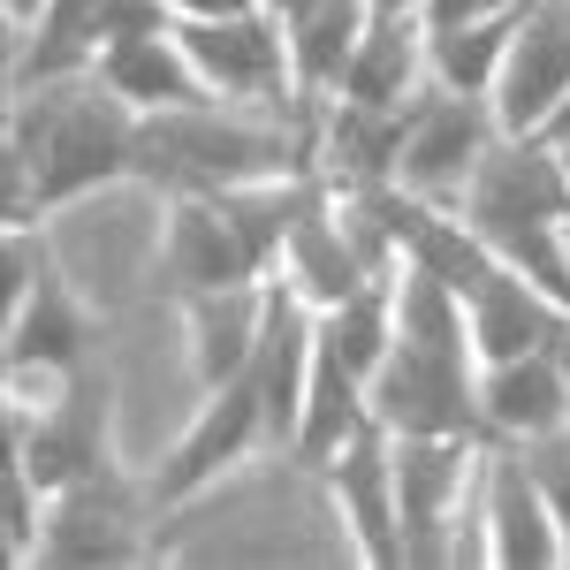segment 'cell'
I'll return each instance as SVG.
<instances>
[{
	"label": "cell",
	"instance_id": "cell-1",
	"mask_svg": "<svg viewBox=\"0 0 570 570\" xmlns=\"http://www.w3.org/2000/svg\"><path fill=\"white\" fill-rule=\"evenodd\" d=\"M145 115L91 69L8 91V228L46 220L107 183H137Z\"/></svg>",
	"mask_w": 570,
	"mask_h": 570
},
{
	"label": "cell",
	"instance_id": "cell-2",
	"mask_svg": "<svg viewBox=\"0 0 570 570\" xmlns=\"http://www.w3.org/2000/svg\"><path fill=\"white\" fill-rule=\"evenodd\" d=\"M312 168V115L282 122V115H252L236 99H206V107H176V115H145V153H137V183L176 198V190H228V183H266Z\"/></svg>",
	"mask_w": 570,
	"mask_h": 570
},
{
	"label": "cell",
	"instance_id": "cell-3",
	"mask_svg": "<svg viewBox=\"0 0 570 570\" xmlns=\"http://www.w3.org/2000/svg\"><path fill=\"white\" fill-rule=\"evenodd\" d=\"M99 320L77 297V282L61 274V259L39 244V220L8 228V320H0V365L8 389H61L69 373L91 365Z\"/></svg>",
	"mask_w": 570,
	"mask_h": 570
},
{
	"label": "cell",
	"instance_id": "cell-4",
	"mask_svg": "<svg viewBox=\"0 0 570 570\" xmlns=\"http://www.w3.org/2000/svg\"><path fill=\"white\" fill-rule=\"evenodd\" d=\"M373 419L389 434H487V403H480V351L472 343H419L395 335V351L373 373Z\"/></svg>",
	"mask_w": 570,
	"mask_h": 570
},
{
	"label": "cell",
	"instance_id": "cell-5",
	"mask_svg": "<svg viewBox=\"0 0 570 570\" xmlns=\"http://www.w3.org/2000/svg\"><path fill=\"white\" fill-rule=\"evenodd\" d=\"M8 456H16L46 494L107 472V464H115V441H107V381L85 365V373H69L61 389H46L39 403L23 389H8Z\"/></svg>",
	"mask_w": 570,
	"mask_h": 570
},
{
	"label": "cell",
	"instance_id": "cell-6",
	"mask_svg": "<svg viewBox=\"0 0 570 570\" xmlns=\"http://www.w3.org/2000/svg\"><path fill=\"white\" fill-rule=\"evenodd\" d=\"M176 39L198 61V77L214 85V99L266 107V115H289L297 107V53H289V31H282L274 8L252 0V8H228V16H183Z\"/></svg>",
	"mask_w": 570,
	"mask_h": 570
},
{
	"label": "cell",
	"instance_id": "cell-7",
	"mask_svg": "<svg viewBox=\"0 0 570 570\" xmlns=\"http://www.w3.org/2000/svg\"><path fill=\"white\" fill-rule=\"evenodd\" d=\"M456 214L494 244V259L510 244L540 236V228H563L570 220V153L548 145V137H494V153L480 160V176H472Z\"/></svg>",
	"mask_w": 570,
	"mask_h": 570
},
{
	"label": "cell",
	"instance_id": "cell-8",
	"mask_svg": "<svg viewBox=\"0 0 570 570\" xmlns=\"http://www.w3.org/2000/svg\"><path fill=\"white\" fill-rule=\"evenodd\" d=\"M502 137V115L494 99L480 91H449V85H426L411 91V130H403V168L395 183H411L419 198H441V206H464V190L480 176V160L494 153Z\"/></svg>",
	"mask_w": 570,
	"mask_h": 570
},
{
	"label": "cell",
	"instance_id": "cell-9",
	"mask_svg": "<svg viewBox=\"0 0 570 570\" xmlns=\"http://www.w3.org/2000/svg\"><path fill=\"white\" fill-rule=\"evenodd\" d=\"M153 480L137 487L115 464L91 480L61 487L46 502V532H39V563L61 570H107V563H137L145 556V518H153Z\"/></svg>",
	"mask_w": 570,
	"mask_h": 570
},
{
	"label": "cell",
	"instance_id": "cell-10",
	"mask_svg": "<svg viewBox=\"0 0 570 570\" xmlns=\"http://www.w3.org/2000/svg\"><path fill=\"white\" fill-rule=\"evenodd\" d=\"M487 441L472 434H395V502H403V548L411 563H449V532L464 525L480 487Z\"/></svg>",
	"mask_w": 570,
	"mask_h": 570
},
{
	"label": "cell",
	"instance_id": "cell-11",
	"mask_svg": "<svg viewBox=\"0 0 570 570\" xmlns=\"http://www.w3.org/2000/svg\"><path fill=\"white\" fill-rule=\"evenodd\" d=\"M160 206H168V228H160V282H168L176 297L274 282L266 252L244 236V220L220 206V190H176V198H160Z\"/></svg>",
	"mask_w": 570,
	"mask_h": 570
},
{
	"label": "cell",
	"instance_id": "cell-12",
	"mask_svg": "<svg viewBox=\"0 0 570 570\" xmlns=\"http://www.w3.org/2000/svg\"><path fill=\"white\" fill-rule=\"evenodd\" d=\"M259 441H266V395H259L252 373L206 389L198 419L183 426V441L160 456V472H153V502L176 510V502H190V494H206V487H214L228 464H244Z\"/></svg>",
	"mask_w": 570,
	"mask_h": 570
},
{
	"label": "cell",
	"instance_id": "cell-13",
	"mask_svg": "<svg viewBox=\"0 0 570 570\" xmlns=\"http://www.w3.org/2000/svg\"><path fill=\"white\" fill-rule=\"evenodd\" d=\"M320 480H327L335 510H343V532H351L357 563H373V570L411 563V548H403V502H395V434L381 419L357 426V434L320 464Z\"/></svg>",
	"mask_w": 570,
	"mask_h": 570
},
{
	"label": "cell",
	"instance_id": "cell-14",
	"mask_svg": "<svg viewBox=\"0 0 570 570\" xmlns=\"http://www.w3.org/2000/svg\"><path fill=\"white\" fill-rule=\"evenodd\" d=\"M480 532L494 570H556L563 563V532L548 510V487L532 472V456L518 441H487L480 464Z\"/></svg>",
	"mask_w": 570,
	"mask_h": 570
},
{
	"label": "cell",
	"instance_id": "cell-15",
	"mask_svg": "<svg viewBox=\"0 0 570 570\" xmlns=\"http://www.w3.org/2000/svg\"><path fill=\"white\" fill-rule=\"evenodd\" d=\"M570 99V0H532L518 16L510 61L494 77V115L502 137H540Z\"/></svg>",
	"mask_w": 570,
	"mask_h": 570
},
{
	"label": "cell",
	"instance_id": "cell-16",
	"mask_svg": "<svg viewBox=\"0 0 570 570\" xmlns=\"http://www.w3.org/2000/svg\"><path fill=\"white\" fill-rule=\"evenodd\" d=\"M312 357H320V305H305V297L274 274V282H266V335H259V351H252V381H259V395H266V441H274V449L297 441Z\"/></svg>",
	"mask_w": 570,
	"mask_h": 570
},
{
	"label": "cell",
	"instance_id": "cell-17",
	"mask_svg": "<svg viewBox=\"0 0 570 570\" xmlns=\"http://www.w3.org/2000/svg\"><path fill=\"white\" fill-rule=\"evenodd\" d=\"M464 312H472V351H480V365L525 357V351H570V305L548 297V289H540L532 274H518L510 259H494L480 282H472Z\"/></svg>",
	"mask_w": 570,
	"mask_h": 570
},
{
	"label": "cell",
	"instance_id": "cell-18",
	"mask_svg": "<svg viewBox=\"0 0 570 570\" xmlns=\"http://www.w3.org/2000/svg\"><path fill=\"white\" fill-rule=\"evenodd\" d=\"M305 305H343L351 289H365L373 282V259L357 252V236H351V214H343V190L320 176L312 183V198H305V214H297V228H289V252H282V266H274Z\"/></svg>",
	"mask_w": 570,
	"mask_h": 570
},
{
	"label": "cell",
	"instance_id": "cell-19",
	"mask_svg": "<svg viewBox=\"0 0 570 570\" xmlns=\"http://www.w3.org/2000/svg\"><path fill=\"white\" fill-rule=\"evenodd\" d=\"M403 130H411V99L403 107H365V99H320L312 115V168L335 183V190H357V183H395L403 168Z\"/></svg>",
	"mask_w": 570,
	"mask_h": 570
},
{
	"label": "cell",
	"instance_id": "cell-20",
	"mask_svg": "<svg viewBox=\"0 0 570 570\" xmlns=\"http://www.w3.org/2000/svg\"><path fill=\"white\" fill-rule=\"evenodd\" d=\"M480 403L494 441H556L570 434V351H525L480 365Z\"/></svg>",
	"mask_w": 570,
	"mask_h": 570
},
{
	"label": "cell",
	"instance_id": "cell-21",
	"mask_svg": "<svg viewBox=\"0 0 570 570\" xmlns=\"http://www.w3.org/2000/svg\"><path fill=\"white\" fill-rule=\"evenodd\" d=\"M91 77L107 91H122L137 115H176V107H206V99H214V85L198 77V61L183 53L176 31H145V39L99 46Z\"/></svg>",
	"mask_w": 570,
	"mask_h": 570
},
{
	"label": "cell",
	"instance_id": "cell-22",
	"mask_svg": "<svg viewBox=\"0 0 570 570\" xmlns=\"http://www.w3.org/2000/svg\"><path fill=\"white\" fill-rule=\"evenodd\" d=\"M419 85H426V23H419V8H373L335 91L343 99H365V107H403Z\"/></svg>",
	"mask_w": 570,
	"mask_h": 570
},
{
	"label": "cell",
	"instance_id": "cell-23",
	"mask_svg": "<svg viewBox=\"0 0 570 570\" xmlns=\"http://www.w3.org/2000/svg\"><path fill=\"white\" fill-rule=\"evenodd\" d=\"M183 335H190V365H198L206 389L252 373V351H259V335H266V282L183 297Z\"/></svg>",
	"mask_w": 570,
	"mask_h": 570
},
{
	"label": "cell",
	"instance_id": "cell-24",
	"mask_svg": "<svg viewBox=\"0 0 570 570\" xmlns=\"http://www.w3.org/2000/svg\"><path fill=\"white\" fill-rule=\"evenodd\" d=\"M107 46V0H46L39 23L8 46V91L39 85V77H69V69H91Z\"/></svg>",
	"mask_w": 570,
	"mask_h": 570
},
{
	"label": "cell",
	"instance_id": "cell-25",
	"mask_svg": "<svg viewBox=\"0 0 570 570\" xmlns=\"http://www.w3.org/2000/svg\"><path fill=\"white\" fill-rule=\"evenodd\" d=\"M525 8H502V16L456 23V31H426V77L449 85V91L494 99V77H502V61H510V39H518V16H525Z\"/></svg>",
	"mask_w": 570,
	"mask_h": 570
},
{
	"label": "cell",
	"instance_id": "cell-26",
	"mask_svg": "<svg viewBox=\"0 0 570 570\" xmlns=\"http://www.w3.org/2000/svg\"><path fill=\"white\" fill-rule=\"evenodd\" d=\"M320 343L373 381V373H381V357L395 351V274H373L365 289H351L343 305L320 312Z\"/></svg>",
	"mask_w": 570,
	"mask_h": 570
},
{
	"label": "cell",
	"instance_id": "cell-27",
	"mask_svg": "<svg viewBox=\"0 0 570 570\" xmlns=\"http://www.w3.org/2000/svg\"><path fill=\"white\" fill-rule=\"evenodd\" d=\"M532 456V472H540V487H548V510H556V532H563V563H570V434L556 441H518Z\"/></svg>",
	"mask_w": 570,
	"mask_h": 570
},
{
	"label": "cell",
	"instance_id": "cell-28",
	"mask_svg": "<svg viewBox=\"0 0 570 570\" xmlns=\"http://www.w3.org/2000/svg\"><path fill=\"white\" fill-rule=\"evenodd\" d=\"M502 8H525V0H419V23L456 31V23H480V16H502Z\"/></svg>",
	"mask_w": 570,
	"mask_h": 570
},
{
	"label": "cell",
	"instance_id": "cell-29",
	"mask_svg": "<svg viewBox=\"0 0 570 570\" xmlns=\"http://www.w3.org/2000/svg\"><path fill=\"white\" fill-rule=\"evenodd\" d=\"M39 8H46V0H8V46H16L23 31H31V23H39Z\"/></svg>",
	"mask_w": 570,
	"mask_h": 570
},
{
	"label": "cell",
	"instance_id": "cell-30",
	"mask_svg": "<svg viewBox=\"0 0 570 570\" xmlns=\"http://www.w3.org/2000/svg\"><path fill=\"white\" fill-rule=\"evenodd\" d=\"M176 8V23L183 16H228V8H252V0H168Z\"/></svg>",
	"mask_w": 570,
	"mask_h": 570
},
{
	"label": "cell",
	"instance_id": "cell-31",
	"mask_svg": "<svg viewBox=\"0 0 570 570\" xmlns=\"http://www.w3.org/2000/svg\"><path fill=\"white\" fill-rule=\"evenodd\" d=\"M373 8H419V0H373Z\"/></svg>",
	"mask_w": 570,
	"mask_h": 570
},
{
	"label": "cell",
	"instance_id": "cell-32",
	"mask_svg": "<svg viewBox=\"0 0 570 570\" xmlns=\"http://www.w3.org/2000/svg\"><path fill=\"white\" fill-rule=\"evenodd\" d=\"M563 153H570V145H563Z\"/></svg>",
	"mask_w": 570,
	"mask_h": 570
}]
</instances>
